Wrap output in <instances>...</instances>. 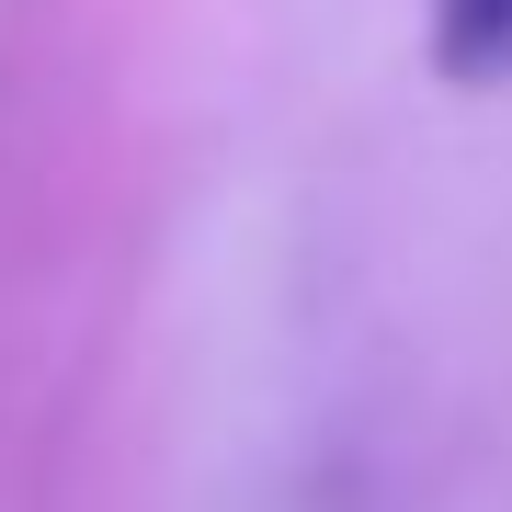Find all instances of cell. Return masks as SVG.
<instances>
[{"label": "cell", "mask_w": 512, "mask_h": 512, "mask_svg": "<svg viewBox=\"0 0 512 512\" xmlns=\"http://www.w3.org/2000/svg\"><path fill=\"white\" fill-rule=\"evenodd\" d=\"M421 57H433V80H456V92L512 80V0H433V12H421Z\"/></svg>", "instance_id": "1"}]
</instances>
